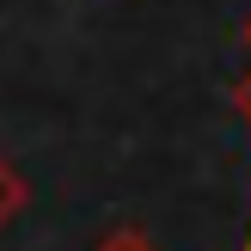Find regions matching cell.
I'll return each instance as SVG.
<instances>
[{
	"mask_svg": "<svg viewBox=\"0 0 251 251\" xmlns=\"http://www.w3.org/2000/svg\"><path fill=\"white\" fill-rule=\"evenodd\" d=\"M19 202H25V184L12 178V166H6V159H0V221H6L12 208H19Z\"/></svg>",
	"mask_w": 251,
	"mask_h": 251,
	"instance_id": "obj_1",
	"label": "cell"
},
{
	"mask_svg": "<svg viewBox=\"0 0 251 251\" xmlns=\"http://www.w3.org/2000/svg\"><path fill=\"white\" fill-rule=\"evenodd\" d=\"M104 251H147V245L135 239V233H117V239H104Z\"/></svg>",
	"mask_w": 251,
	"mask_h": 251,
	"instance_id": "obj_2",
	"label": "cell"
},
{
	"mask_svg": "<svg viewBox=\"0 0 251 251\" xmlns=\"http://www.w3.org/2000/svg\"><path fill=\"white\" fill-rule=\"evenodd\" d=\"M245 251H251V233H245Z\"/></svg>",
	"mask_w": 251,
	"mask_h": 251,
	"instance_id": "obj_3",
	"label": "cell"
}]
</instances>
